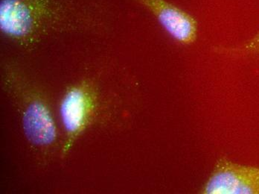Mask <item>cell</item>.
Masks as SVG:
<instances>
[{"instance_id": "1", "label": "cell", "mask_w": 259, "mask_h": 194, "mask_svg": "<svg viewBox=\"0 0 259 194\" xmlns=\"http://www.w3.org/2000/svg\"><path fill=\"white\" fill-rule=\"evenodd\" d=\"M104 0H0V29L28 42L55 26L93 23L106 16Z\"/></svg>"}, {"instance_id": "2", "label": "cell", "mask_w": 259, "mask_h": 194, "mask_svg": "<svg viewBox=\"0 0 259 194\" xmlns=\"http://www.w3.org/2000/svg\"><path fill=\"white\" fill-rule=\"evenodd\" d=\"M204 194H259V167L221 159L201 190Z\"/></svg>"}, {"instance_id": "3", "label": "cell", "mask_w": 259, "mask_h": 194, "mask_svg": "<svg viewBox=\"0 0 259 194\" xmlns=\"http://www.w3.org/2000/svg\"><path fill=\"white\" fill-rule=\"evenodd\" d=\"M157 20L176 42L190 45L197 37V23L194 17L167 0H134Z\"/></svg>"}, {"instance_id": "4", "label": "cell", "mask_w": 259, "mask_h": 194, "mask_svg": "<svg viewBox=\"0 0 259 194\" xmlns=\"http://www.w3.org/2000/svg\"><path fill=\"white\" fill-rule=\"evenodd\" d=\"M23 129L26 138L39 146H47L55 141L57 130L48 107L39 101L28 105L23 115Z\"/></svg>"}, {"instance_id": "5", "label": "cell", "mask_w": 259, "mask_h": 194, "mask_svg": "<svg viewBox=\"0 0 259 194\" xmlns=\"http://www.w3.org/2000/svg\"><path fill=\"white\" fill-rule=\"evenodd\" d=\"M91 108L89 94L83 86L71 88L61 106V120L66 132L78 133L86 124Z\"/></svg>"}, {"instance_id": "6", "label": "cell", "mask_w": 259, "mask_h": 194, "mask_svg": "<svg viewBox=\"0 0 259 194\" xmlns=\"http://www.w3.org/2000/svg\"><path fill=\"white\" fill-rule=\"evenodd\" d=\"M230 52L238 55H258L259 56V31L252 38L235 48H232Z\"/></svg>"}]
</instances>
